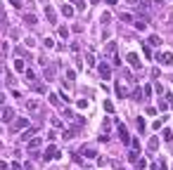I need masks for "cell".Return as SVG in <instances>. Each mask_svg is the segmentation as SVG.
<instances>
[{
	"label": "cell",
	"mask_w": 173,
	"mask_h": 170,
	"mask_svg": "<svg viewBox=\"0 0 173 170\" xmlns=\"http://www.w3.org/2000/svg\"><path fill=\"white\" fill-rule=\"evenodd\" d=\"M55 158H62V151L55 144H50L48 149H45V154H43V161H55Z\"/></svg>",
	"instance_id": "cell-1"
},
{
	"label": "cell",
	"mask_w": 173,
	"mask_h": 170,
	"mask_svg": "<svg viewBox=\"0 0 173 170\" xmlns=\"http://www.w3.org/2000/svg\"><path fill=\"white\" fill-rule=\"evenodd\" d=\"M14 118H17V113H14L12 106H5V109L0 111V121L3 123H14Z\"/></svg>",
	"instance_id": "cell-2"
},
{
	"label": "cell",
	"mask_w": 173,
	"mask_h": 170,
	"mask_svg": "<svg viewBox=\"0 0 173 170\" xmlns=\"http://www.w3.org/2000/svg\"><path fill=\"white\" fill-rule=\"evenodd\" d=\"M43 10H45V19H48V24H57V12H55V7L50 5V2H45L43 5Z\"/></svg>",
	"instance_id": "cell-3"
},
{
	"label": "cell",
	"mask_w": 173,
	"mask_h": 170,
	"mask_svg": "<svg viewBox=\"0 0 173 170\" xmlns=\"http://www.w3.org/2000/svg\"><path fill=\"white\" fill-rule=\"evenodd\" d=\"M97 73H100V78L102 80H109L112 78V66H109V64H97Z\"/></svg>",
	"instance_id": "cell-4"
},
{
	"label": "cell",
	"mask_w": 173,
	"mask_h": 170,
	"mask_svg": "<svg viewBox=\"0 0 173 170\" xmlns=\"http://www.w3.org/2000/svg\"><path fill=\"white\" fill-rule=\"evenodd\" d=\"M154 59H157L161 66H171V64H173V54L171 52H161V54H157Z\"/></svg>",
	"instance_id": "cell-5"
},
{
	"label": "cell",
	"mask_w": 173,
	"mask_h": 170,
	"mask_svg": "<svg viewBox=\"0 0 173 170\" xmlns=\"http://www.w3.org/2000/svg\"><path fill=\"white\" fill-rule=\"evenodd\" d=\"M126 62L133 66V69H142V62H140V57H138L135 52H130V54H126Z\"/></svg>",
	"instance_id": "cell-6"
},
{
	"label": "cell",
	"mask_w": 173,
	"mask_h": 170,
	"mask_svg": "<svg viewBox=\"0 0 173 170\" xmlns=\"http://www.w3.org/2000/svg\"><path fill=\"white\" fill-rule=\"evenodd\" d=\"M26 111H31V113L40 111V102L38 99H26Z\"/></svg>",
	"instance_id": "cell-7"
},
{
	"label": "cell",
	"mask_w": 173,
	"mask_h": 170,
	"mask_svg": "<svg viewBox=\"0 0 173 170\" xmlns=\"http://www.w3.org/2000/svg\"><path fill=\"white\" fill-rule=\"evenodd\" d=\"M119 137H121V142H123V144L130 142V135H128V130H126L123 123H119Z\"/></svg>",
	"instance_id": "cell-8"
},
{
	"label": "cell",
	"mask_w": 173,
	"mask_h": 170,
	"mask_svg": "<svg viewBox=\"0 0 173 170\" xmlns=\"http://www.w3.org/2000/svg\"><path fill=\"white\" fill-rule=\"evenodd\" d=\"M114 90H116V97H121V99H123V97H128V90H126L123 83H116V88H114Z\"/></svg>",
	"instance_id": "cell-9"
},
{
	"label": "cell",
	"mask_w": 173,
	"mask_h": 170,
	"mask_svg": "<svg viewBox=\"0 0 173 170\" xmlns=\"http://www.w3.org/2000/svg\"><path fill=\"white\" fill-rule=\"evenodd\" d=\"M29 128V118H14V130H24Z\"/></svg>",
	"instance_id": "cell-10"
},
{
	"label": "cell",
	"mask_w": 173,
	"mask_h": 170,
	"mask_svg": "<svg viewBox=\"0 0 173 170\" xmlns=\"http://www.w3.org/2000/svg\"><path fill=\"white\" fill-rule=\"evenodd\" d=\"M40 144H43V139H40V137H33V139H29L26 149H29V151H33V149H38Z\"/></svg>",
	"instance_id": "cell-11"
},
{
	"label": "cell",
	"mask_w": 173,
	"mask_h": 170,
	"mask_svg": "<svg viewBox=\"0 0 173 170\" xmlns=\"http://www.w3.org/2000/svg\"><path fill=\"white\" fill-rule=\"evenodd\" d=\"M24 21H26L29 26H36V24H38V17H36V14H31V12H29V14H24Z\"/></svg>",
	"instance_id": "cell-12"
},
{
	"label": "cell",
	"mask_w": 173,
	"mask_h": 170,
	"mask_svg": "<svg viewBox=\"0 0 173 170\" xmlns=\"http://www.w3.org/2000/svg\"><path fill=\"white\" fill-rule=\"evenodd\" d=\"M55 71H57V66H50V64H48V66H45V80H52Z\"/></svg>",
	"instance_id": "cell-13"
},
{
	"label": "cell",
	"mask_w": 173,
	"mask_h": 170,
	"mask_svg": "<svg viewBox=\"0 0 173 170\" xmlns=\"http://www.w3.org/2000/svg\"><path fill=\"white\" fill-rule=\"evenodd\" d=\"M81 151H83V156H86V158H95V156H97V151H95L92 147H86V149H81Z\"/></svg>",
	"instance_id": "cell-14"
},
{
	"label": "cell",
	"mask_w": 173,
	"mask_h": 170,
	"mask_svg": "<svg viewBox=\"0 0 173 170\" xmlns=\"http://www.w3.org/2000/svg\"><path fill=\"white\" fill-rule=\"evenodd\" d=\"M62 14L64 17H74V5H64V2H62Z\"/></svg>",
	"instance_id": "cell-15"
},
{
	"label": "cell",
	"mask_w": 173,
	"mask_h": 170,
	"mask_svg": "<svg viewBox=\"0 0 173 170\" xmlns=\"http://www.w3.org/2000/svg\"><path fill=\"white\" fill-rule=\"evenodd\" d=\"M38 132V128H26V132L22 135V139H33V135Z\"/></svg>",
	"instance_id": "cell-16"
},
{
	"label": "cell",
	"mask_w": 173,
	"mask_h": 170,
	"mask_svg": "<svg viewBox=\"0 0 173 170\" xmlns=\"http://www.w3.org/2000/svg\"><path fill=\"white\" fill-rule=\"evenodd\" d=\"M14 69L19 71V73H24V71H26V62H24V59H17V62H14Z\"/></svg>",
	"instance_id": "cell-17"
},
{
	"label": "cell",
	"mask_w": 173,
	"mask_h": 170,
	"mask_svg": "<svg viewBox=\"0 0 173 170\" xmlns=\"http://www.w3.org/2000/svg\"><path fill=\"white\" fill-rule=\"evenodd\" d=\"M24 78H26L29 83H36V73H33L31 69H26V71H24Z\"/></svg>",
	"instance_id": "cell-18"
},
{
	"label": "cell",
	"mask_w": 173,
	"mask_h": 170,
	"mask_svg": "<svg viewBox=\"0 0 173 170\" xmlns=\"http://www.w3.org/2000/svg\"><path fill=\"white\" fill-rule=\"evenodd\" d=\"M147 147H149V151H157V147H159V137H152Z\"/></svg>",
	"instance_id": "cell-19"
},
{
	"label": "cell",
	"mask_w": 173,
	"mask_h": 170,
	"mask_svg": "<svg viewBox=\"0 0 173 170\" xmlns=\"http://www.w3.org/2000/svg\"><path fill=\"white\" fill-rule=\"evenodd\" d=\"M31 88H33V90H38V92H48V88H45L43 83H31Z\"/></svg>",
	"instance_id": "cell-20"
},
{
	"label": "cell",
	"mask_w": 173,
	"mask_h": 170,
	"mask_svg": "<svg viewBox=\"0 0 173 170\" xmlns=\"http://www.w3.org/2000/svg\"><path fill=\"white\" fill-rule=\"evenodd\" d=\"M50 104H52V106H60V104H62V97H57V95H50Z\"/></svg>",
	"instance_id": "cell-21"
},
{
	"label": "cell",
	"mask_w": 173,
	"mask_h": 170,
	"mask_svg": "<svg viewBox=\"0 0 173 170\" xmlns=\"http://www.w3.org/2000/svg\"><path fill=\"white\" fill-rule=\"evenodd\" d=\"M104 111H107V113H114V104H112V102H109V99H104Z\"/></svg>",
	"instance_id": "cell-22"
},
{
	"label": "cell",
	"mask_w": 173,
	"mask_h": 170,
	"mask_svg": "<svg viewBox=\"0 0 173 170\" xmlns=\"http://www.w3.org/2000/svg\"><path fill=\"white\" fill-rule=\"evenodd\" d=\"M66 80H69V83H74V80H76V71L74 69H66Z\"/></svg>",
	"instance_id": "cell-23"
},
{
	"label": "cell",
	"mask_w": 173,
	"mask_h": 170,
	"mask_svg": "<svg viewBox=\"0 0 173 170\" xmlns=\"http://www.w3.org/2000/svg\"><path fill=\"white\" fill-rule=\"evenodd\" d=\"M57 33H60V38H69V28H66V26H60Z\"/></svg>",
	"instance_id": "cell-24"
},
{
	"label": "cell",
	"mask_w": 173,
	"mask_h": 170,
	"mask_svg": "<svg viewBox=\"0 0 173 170\" xmlns=\"http://www.w3.org/2000/svg\"><path fill=\"white\" fill-rule=\"evenodd\" d=\"M128 161H130V163H138V161H140V156H138V151H130V154H128Z\"/></svg>",
	"instance_id": "cell-25"
},
{
	"label": "cell",
	"mask_w": 173,
	"mask_h": 170,
	"mask_svg": "<svg viewBox=\"0 0 173 170\" xmlns=\"http://www.w3.org/2000/svg\"><path fill=\"white\" fill-rule=\"evenodd\" d=\"M142 97H145V95H142V90H140V88H135V90H133V99H138V102H140Z\"/></svg>",
	"instance_id": "cell-26"
},
{
	"label": "cell",
	"mask_w": 173,
	"mask_h": 170,
	"mask_svg": "<svg viewBox=\"0 0 173 170\" xmlns=\"http://www.w3.org/2000/svg\"><path fill=\"white\" fill-rule=\"evenodd\" d=\"M121 21H123V24H130V21H133V17H130L128 12H123V14H121Z\"/></svg>",
	"instance_id": "cell-27"
},
{
	"label": "cell",
	"mask_w": 173,
	"mask_h": 170,
	"mask_svg": "<svg viewBox=\"0 0 173 170\" xmlns=\"http://www.w3.org/2000/svg\"><path fill=\"white\" fill-rule=\"evenodd\" d=\"M135 123H138V130H140V132H142V130H145V128H147V125H145V121H142L140 116L135 118Z\"/></svg>",
	"instance_id": "cell-28"
},
{
	"label": "cell",
	"mask_w": 173,
	"mask_h": 170,
	"mask_svg": "<svg viewBox=\"0 0 173 170\" xmlns=\"http://www.w3.org/2000/svg\"><path fill=\"white\" fill-rule=\"evenodd\" d=\"M140 7H142V10H149V7H152V0H140Z\"/></svg>",
	"instance_id": "cell-29"
},
{
	"label": "cell",
	"mask_w": 173,
	"mask_h": 170,
	"mask_svg": "<svg viewBox=\"0 0 173 170\" xmlns=\"http://www.w3.org/2000/svg\"><path fill=\"white\" fill-rule=\"evenodd\" d=\"M149 42H152V45H161V38H159V36H149Z\"/></svg>",
	"instance_id": "cell-30"
},
{
	"label": "cell",
	"mask_w": 173,
	"mask_h": 170,
	"mask_svg": "<svg viewBox=\"0 0 173 170\" xmlns=\"http://www.w3.org/2000/svg\"><path fill=\"white\" fill-rule=\"evenodd\" d=\"M100 21H102V24H109V21H112V17H109V12H104V14L100 17Z\"/></svg>",
	"instance_id": "cell-31"
},
{
	"label": "cell",
	"mask_w": 173,
	"mask_h": 170,
	"mask_svg": "<svg viewBox=\"0 0 173 170\" xmlns=\"http://www.w3.org/2000/svg\"><path fill=\"white\" fill-rule=\"evenodd\" d=\"M154 170H166V163H164V161H157V163H154Z\"/></svg>",
	"instance_id": "cell-32"
},
{
	"label": "cell",
	"mask_w": 173,
	"mask_h": 170,
	"mask_svg": "<svg viewBox=\"0 0 173 170\" xmlns=\"http://www.w3.org/2000/svg\"><path fill=\"white\" fill-rule=\"evenodd\" d=\"M107 52H109V54L116 52V42H109V45H107Z\"/></svg>",
	"instance_id": "cell-33"
},
{
	"label": "cell",
	"mask_w": 173,
	"mask_h": 170,
	"mask_svg": "<svg viewBox=\"0 0 173 170\" xmlns=\"http://www.w3.org/2000/svg\"><path fill=\"white\" fill-rule=\"evenodd\" d=\"M154 92H157V95H159V97H161V95H164V88H161V83H157V85H154Z\"/></svg>",
	"instance_id": "cell-34"
},
{
	"label": "cell",
	"mask_w": 173,
	"mask_h": 170,
	"mask_svg": "<svg viewBox=\"0 0 173 170\" xmlns=\"http://www.w3.org/2000/svg\"><path fill=\"white\" fill-rule=\"evenodd\" d=\"M164 139H166V142H171V139H173V132H171V130H164Z\"/></svg>",
	"instance_id": "cell-35"
},
{
	"label": "cell",
	"mask_w": 173,
	"mask_h": 170,
	"mask_svg": "<svg viewBox=\"0 0 173 170\" xmlns=\"http://www.w3.org/2000/svg\"><path fill=\"white\" fill-rule=\"evenodd\" d=\"M145 165H147V161H145V158H140V161H138V163H135V168H138V170H142V168H145Z\"/></svg>",
	"instance_id": "cell-36"
},
{
	"label": "cell",
	"mask_w": 173,
	"mask_h": 170,
	"mask_svg": "<svg viewBox=\"0 0 173 170\" xmlns=\"http://www.w3.org/2000/svg\"><path fill=\"white\" fill-rule=\"evenodd\" d=\"M166 106H168V102H166V99H159V111H164Z\"/></svg>",
	"instance_id": "cell-37"
},
{
	"label": "cell",
	"mask_w": 173,
	"mask_h": 170,
	"mask_svg": "<svg viewBox=\"0 0 173 170\" xmlns=\"http://www.w3.org/2000/svg\"><path fill=\"white\" fill-rule=\"evenodd\" d=\"M76 104H78V109H86V106H88V99H78Z\"/></svg>",
	"instance_id": "cell-38"
},
{
	"label": "cell",
	"mask_w": 173,
	"mask_h": 170,
	"mask_svg": "<svg viewBox=\"0 0 173 170\" xmlns=\"http://www.w3.org/2000/svg\"><path fill=\"white\" fill-rule=\"evenodd\" d=\"M142 92H145V97H149V95H152V85H145V88H142Z\"/></svg>",
	"instance_id": "cell-39"
},
{
	"label": "cell",
	"mask_w": 173,
	"mask_h": 170,
	"mask_svg": "<svg viewBox=\"0 0 173 170\" xmlns=\"http://www.w3.org/2000/svg\"><path fill=\"white\" fill-rule=\"evenodd\" d=\"M86 62H88V64H90V66H92V64H95V57H92V54L88 52V54H86Z\"/></svg>",
	"instance_id": "cell-40"
},
{
	"label": "cell",
	"mask_w": 173,
	"mask_h": 170,
	"mask_svg": "<svg viewBox=\"0 0 173 170\" xmlns=\"http://www.w3.org/2000/svg\"><path fill=\"white\" fill-rule=\"evenodd\" d=\"M45 48H55V40H52V38H45Z\"/></svg>",
	"instance_id": "cell-41"
},
{
	"label": "cell",
	"mask_w": 173,
	"mask_h": 170,
	"mask_svg": "<svg viewBox=\"0 0 173 170\" xmlns=\"http://www.w3.org/2000/svg\"><path fill=\"white\" fill-rule=\"evenodd\" d=\"M71 2H74V7H86V2H83V0H71Z\"/></svg>",
	"instance_id": "cell-42"
},
{
	"label": "cell",
	"mask_w": 173,
	"mask_h": 170,
	"mask_svg": "<svg viewBox=\"0 0 173 170\" xmlns=\"http://www.w3.org/2000/svg\"><path fill=\"white\" fill-rule=\"evenodd\" d=\"M142 52H145V57H149V54H152V50H149V45H142Z\"/></svg>",
	"instance_id": "cell-43"
},
{
	"label": "cell",
	"mask_w": 173,
	"mask_h": 170,
	"mask_svg": "<svg viewBox=\"0 0 173 170\" xmlns=\"http://www.w3.org/2000/svg\"><path fill=\"white\" fill-rule=\"evenodd\" d=\"M10 168H12V170H22V168H24V165H22V163H17V161H14V163H12V165H10Z\"/></svg>",
	"instance_id": "cell-44"
},
{
	"label": "cell",
	"mask_w": 173,
	"mask_h": 170,
	"mask_svg": "<svg viewBox=\"0 0 173 170\" xmlns=\"http://www.w3.org/2000/svg\"><path fill=\"white\" fill-rule=\"evenodd\" d=\"M126 2H128V5H135V2H140V0H126Z\"/></svg>",
	"instance_id": "cell-45"
},
{
	"label": "cell",
	"mask_w": 173,
	"mask_h": 170,
	"mask_svg": "<svg viewBox=\"0 0 173 170\" xmlns=\"http://www.w3.org/2000/svg\"><path fill=\"white\" fill-rule=\"evenodd\" d=\"M104 2H107V5H116V0H104Z\"/></svg>",
	"instance_id": "cell-46"
},
{
	"label": "cell",
	"mask_w": 173,
	"mask_h": 170,
	"mask_svg": "<svg viewBox=\"0 0 173 170\" xmlns=\"http://www.w3.org/2000/svg\"><path fill=\"white\" fill-rule=\"evenodd\" d=\"M24 168H26V170H33V165H31V163H26V165H24Z\"/></svg>",
	"instance_id": "cell-47"
},
{
	"label": "cell",
	"mask_w": 173,
	"mask_h": 170,
	"mask_svg": "<svg viewBox=\"0 0 173 170\" xmlns=\"http://www.w3.org/2000/svg\"><path fill=\"white\" fill-rule=\"evenodd\" d=\"M3 102H5V95H0V104H3Z\"/></svg>",
	"instance_id": "cell-48"
},
{
	"label": "cell",
	"mask_w": 173,
	"mask_h": 170,
	"mask_svg": "<svg viewBox=\"0 0 173 170\" xmlns=\"http://www.w3.org/2000/svg\"><path fill=\"white\" fill-rule=\"evenodd\" d=\"M90 2H92V5H97V2H100V0H90Z\"/></svg>",
	"instance_id": "cell-49"
},
{
	"label": "cell",
	"mask_w": 173,
	"mask_h": 170,
	"mask_svg": "<svg viewBox=\"0 0 173 170\" xmlns=\"http://www.w3.org/2000/svg\"><path fill=\"white\" fill-rule=\"evenodd\" d=\"M0 14H3V2H0Z\"/></svg>",
	"instance_id": "cell-50"
},
{
	"label": "cell",
	"mask_w": 173,
	"mask_h": 170,
	"mask_svg": "<svg viewBox=\"0 0 173 170\" xmlns=\"http://www.w3.org/2000/svg\"><path fill=\"white\" fill-rule=\"evenodd\" d=\"M116 170H126V168H119V165H116Z\"/></svg>",
	"instance_id": "cell-51"
}]
</instances>
